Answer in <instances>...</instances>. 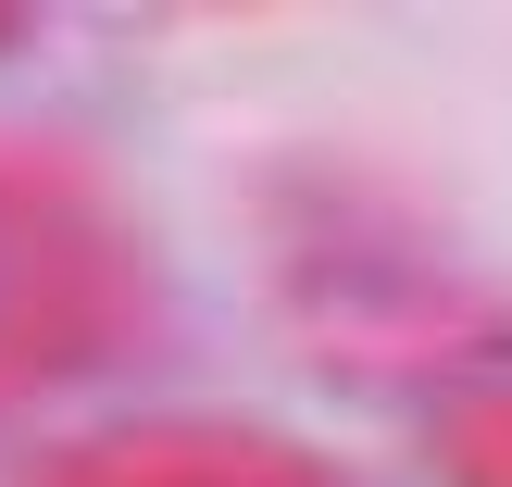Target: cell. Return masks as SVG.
Segmentation results:
<instances>
[{"instance_id": "obj_1", "label": "cell", "mask_w": 512, "mask_h": 487, "mask_svg": "<svg viewBox=\"0 0 512 487\" xmlns=\"http://www.w3.org/2000/svg\"><path fill=\"white\" fill-rule=\"evenodd\" d=\"M138 313L150 288L100 188L50 150H0V413L38 388H75L100 350L138 338Z\"/></svg>"}, {"instance_id": "obj_2", "label": "cell", "mask_w": 512, "mask_h": 487, "mask_svg": "<svg viewBox=\"0 0 512 487\" xmlns=\"http://www.w3.org/2000/svg\"><path fill=\"white\" fill-rule=\"evenodd\" d=\"M38 487H325V475L250 438H100V450H63Z\"/></svg>"}, {"instance_id": "obj_3", "label": "cell", "mask_w": 512, "mask_h": 487, "mask_svg": "<svg viewBox=\"0 0 512 487\" xmlns=\"http://www.w3.org/2000/svg\"><path fill=\"white\" fill-rule=\"evenodd\" d=\"M0 38H13V25H0Z\"/></svg>"}]
</instances>
